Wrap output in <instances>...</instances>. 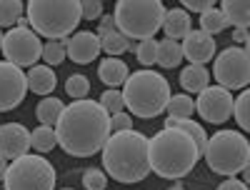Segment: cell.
I'll return each instance as SVG.
<instances>
[{
  "label": "cell",
  "instance_id": "cell-25",
  "mask_svg": "<svg viewBox=\"0 0 250 190\" xmlns=\"http://www.w3.org/2000/svg\"><path fill=\"white\" fill-rule=\"evenodd\" d=\"M165 113H168V118H178V120H183V118H190V115L195 113V103H193L190 98H188L185 93L170 95Z\"/></svg>",
  "mask_w": 250,
  "mask_h": 190
},
{
  "label": "cell",
  "instance_id": "cell-3",
  "mask_svg": "<svg viewBox=\"0 0 250 190\" xmlns=\"http://www.w3.org/2000/svg\"><path fill=\"white\" fill-rule=\"evenodd\" d=\"M103 168L105 175L118 183H140L150 173L148 138L135 130L113 133L103 148Z\"/></svg>",
  "mask_w": 250,
  "mask_h": 190
},
{
  "label": "cell",
  "instance_id": "cell-41",
  "mask_svg": "<svg viewBox=\"0 0 250 190\" xmlns=\"http://www.w3.org/2000/svg\"><path fill=\"white\" fill-rule=\"evenodd\" d=\"M243 175H245V180H243V183H245V185L250 188V163L245 165V170H243Z\"/></svg>",
  "mask_w": 250,
  "mask_h": 190
},
{
  "label": "cell",
  "instance_id": "cell-43",
  "mask_svg": "<svg viewBox=\"0 0 250 190\" xmlns=\"http://www.w3.org/2000/svg\"><path fill=\"white\" fill-rule=\"evenodd\" d=\"M3 40H5V35H3V30H0V50H3Z\"/></svg>",
  "mask_w": 250,
  "mask_h": 190
},
{
  "label": "cell",
  "instance_id": "cell-14",
  "mask_svg": "<svg viewBox=\"0 0 250 190\" xmlns=\"http://www.w3.org/2000/svg\"><path fill=\"white\" fill-rule=\"evenodd\" d=\"M183 55L190 60V65H205L215 58V40L203 30H190L183 40Z\"/></svg>",
  "mask_w": 250,
  "mask_h": 190
},
{
  "label": "cell",
  "instance_id": "cell-15",
  "mask_svg": "<svg viewBox=\"0 0 250 190\" xmlns=\"http://www.w3.org/2000/svg\"><path fill=\"white\" fill-rule=\"evenodd\" d=\"M68 58L78 65H88L100 55V38L98 33H88V30H80L75 35H70V40L65 43Z\"/></svg>",
  "mask_w": 250,
  "mask_h": 190
},
{
  "label": "cell",
  "instance_id": "cell-17",
  "mask_svg": "<svg viewBox=\"0 0 250 190\" xmlns=\"http://www.w3.org/2000/svg\"><path fill=\"white\" fill-rule=\"evenodd\" d=\"M193 23H190V15L183 8H170L165 13V20H163V30H165V38L168 40H185V35L190 33Z\"/></svg>",
  "mask_w": 250,
  "mask_h": 190
},
{
  "label": "cell",
  "instance_id": "cell-22",
  "mask_svg": "<svg viewBox=\"0 0 250 190\" xmlns=\"http://www.w3.org/2000/svg\"><path fill=\"white\" fill-rule=\"evenodd\" d=\"M135 43L133 40H128L120 30H115V33H108V35H103L100 38V50H105L108 55H113V58H118V55H123V53H128V50H133L135 53Z\"/></svg>",
  "mask_w": 250,
  "mask_h": 190
},
{
  "label": "cell",
  "instance_id": "cell-20",
  "mask_svg": "<svg viewBox=\"0 0 250 190\" xmlns=\"http://www.w3.org/2000/svg\"><path fill=\"white\" fill-rule=\"evenodd\" d=\"M220 10L228 20V25L235 28H250V0H223Z\"/></svg>",
  "mask_w": 250,
  "mask_h": 190
},
{
  "label": "cell",
  "instance_id": "cell-19",
  "mask_svg": "<svg viewBox=\"0 0 250 190\" xmlns=\"http://www.w3.org/2000/svg\"><path fill=\"white\" fill-rule=\"evenodd\" d=\"M210 85V73L205 70V65H185V70H180V88L188 93H203Z\"/></svg>",
  "mask_w": 250,
  "mask_h": 190
},
{
  "label": "cell",
  "instance_id": "cell-46",
  "mask_svg": "<svg viewBox=\"0 0 250 190\" xmlns=\"http://www.w3.org/2000/svg\"><path fill=\"white\" fill-rule=\"evenodd\" d=\"M65 190H70V188H65Z\"/></svg>",
  "mask_w": 250,
  "mask_h": 190
},
{
  "label": "cell",
  "instance_id": "cell-24",
  "mask_svg": "<svg viewBox=\"0 0 250 190\" xmlns=\"http://www.w3.org/2000/svg\"><path fill=\"white\" fill-rule=\"evenodd\" d=\"M30 145H33V150H38V153H50V150H55V145H58L55 128L38 125V128L30 133Z\"/></svg>",
  "mask_w": 250,
  "mask_h": 190
},
{
  "label": "cell",
  "instance_id": "cell-29",
  "mask_svg": "<svg viewBox=\"0 0 250 190\" xmlns=\"http://www.w3.org/2000/svg\"><path fill=\"white\" fill-rule=\"evenodd\" d=\"M65 93H68L73 100H85L88 93H90V80H88L85 75H80V73L70 75V78L65 80Z\"/></svg>",
  "mask_w": 250,
  "mask_h": 190
},
{
  "label": "cell",
  "instance_id": "cell-2",
  "mask_svg": "<svg viewBox=\"0 0 250 190\" xmlns=\"http://www.w3.org/2000/svg\"><path fill=\"white\" fill-rule=\"evenodd\" d=\"M198 158L200 153H198L195 140L178 128H163L148 140L150 173L160 178L180 180L185 175H190Z\"/></svg>",
  "mask_w": 250,
  "mask_h": 190
},
{
  "label": "cell",
  "instance_id": "cell-9",
  "mask_svg": "<svg viewBox=\"0 0 250 190\" xmlns=\"http://www.w3.org/2000/svg\"><path fill=\"white\" fill-rule=\"evenodd\" d=\"M213 75L218 80V85H223L225 90H240L250 83V55L245 53V48L230 45L225 48L213 65Z\"/></svg>",
  "mask_w": 250,
  "mask_h": 190
},
{
  "label": "cell",
  "instance_id": "cell-11",
  "mask_svg": "<svg viewBox=\"0 0 250 190\" xmlns=\"http://www.w3.org/2000/svg\"><path fill=\"white\" fill-rule=\"evenodd\" d=\"M233 108H235V98L223 85H208L195 100V110L200 113V118L205 123H210V125L228 123L233 118Z\"/></svg>",
  "mask_w": 250,
  "mask_h": 190
},
{
  "label": "cell",
  "instance_id": "cell-23",
  "mask_svg": "<svg viewBox=\"0 0 250 190\" xmlns=\"http://www.w3.org/2000/svg\"><path fill=\"white\" fill-rule=\"evenodd\" d=\"M183 60V45L175 40H160L158 43V65L160 68H178Z\"/></svg>",
  "mask_w": 250,
  "mask_h": 190
},
{
  "label": "cell",
  "instance_id": "cell-45",
  "mask_svg": "<svg viewBox=\"0 0 250 190\" xmlns=\"http://www.w3.org/2000/svg\"><path fill=\"white\" fill-rule=\"evenodd\" d=\"M248 145H250V140H248Z\"/></svg>",
  "mask_w": 250,
  "mask_h": 190
},
{
  "label": "cell",
  "instance_id": "cell-30",
  "mask_svg": "<svg viewBox=\"0 0 250 190\" xmlns=\"http://www.w3.org/2000/svg\"><path fill=\"white\" fill-rule=\"evenodd\" d=\"M135 58L143 68L153 65V63H158V40L150 38V40H140L138 48H135Z\"/></svg>",
  "mask_w": 250,
  "mask_h": 190
},
{
  "label": "cell",
  "instance_id": "cell-18",
  "mask_svg": "<svg viewBox=\"0 0 250 190\" xmlns=\"http://www.w3.org/2000/svg\"><path fill=\"white\" fill-rule=\"evenodd\" d=\"M98 78L103 80V85L118 88V85H125V80L130 78V68L120 58H108L98 65Z\"/></svg>",
  "mask_w": 250,
  "mask_h": 190
},
{
  "label": "cell",
  "instance_id": "cell-34",
  "mask_svg": "<svg viewBox=\"0 0 250 190\" xmlns=\"http://www.w3.org/2000/svg\"><path fill=\"white\" fill-rule=\"evenodd\" d=\"M110 130L113 133H125V130H133V118L128 113H115L110 115Z\"/></svg>",
  "mask_w": 250,
  "mask_h": 190
},
{
  "label": "cell",
  "instance_id": "cell-6",
  "mask_svg": "<svg viewBox=\"0 0 250 190\" xmlns=\"http://www.w3.org/2000/svg\"><path fill=\"white\" fill-rule=\"evenodd\" d=\"M165 5L160 0H118L115 3V25L128 40H150L163 30Z\"/></svg>",
  "mask_w": 250,
  "mask_h": 190
},
{
  "label": "cell",
  "instance_id": "cell-42",
  "mask_svg": "<svg viewBox=\"0 0 250 190\" xmlns=\"http://www.w3.org/2000/svg\"><path fill=\"white\" fill-rule=\"evenodd\" d=\"M245 53L250 55V35H248V40H245Z\"/></svg>",
  "mask_w": 250,
  "mask_h": 190
},
{
  "label": "cell",
  "instance_id": "cell-35",
  "mask_svg": "<svg viewBox=\"0 0 250 190\" xmlns=\"http://www.w3.org/2000/svg\"><path fill=\"white\" fill-rule=\"evenodd\" d=\"M103 15V3L100 0H85L83 3V18L85 20H98Z\"/></svg>",
  "mask_w": 250,
  "mask_h": 190
},
{
  "label": "cell",
  "instance_id": "cell-33",
  "mask_svg": "<svg viewBox=\"0 0 250 190\" xmlns=\"http://www.w3.org/2000/svg\"><path fill=\"white\" fill-rule=\"evenodd\" d=\"M83 185H85V190H105L108 175L103 170H98V168H88V170L83 173Z\"/></svg>",
  "mask_w": 250,
  "mask_h": 190
},
{
  "label": "cell",
  "instance_id": "cell-27",
  "mask_svg": "<svg viewBox=\"0 0 250 190\" xmlns=\"http://www.w3.org/2000/svg\"><path fill=\"white\" fill-rule=\"evenodd\" d=\"M23 18V3L20 0H0V28H10Z\"/></svg>",
  "mask_w": 250,
  "mask_h": 190
},
{
  "label": "cell",
  "instance_id": "cell-28",
  "mask_svg": "<svg viewBox=\"0 0 250 190\" xmlns=\"http://www.w3.org/2000/svg\"><path fill=\"white\" fill-rule=\"evenodd\" d=\"M233 118L238 120L240 130L250 133V88L243 90L238 98H235V108H233Z\"/></svg>",
  "mask_w": 250,
  "mask_h": 190
},
{
  "label": "cell",
  "instance_id": "cell-12",
  "mask_svg": "<svg viewBox=\"0 0 250 190\" xmlns=\"http://www.w3.org/2000/svg\"><path fill=\"white\" fill-rule=\"evenodd\" d=\"M28 93V78L25 70H20L13 63H0V113L15 110L25 100Z\"/></svg>",
  "mask_w": 250,
  "mask_h": 190
},
{
  "label": "cell",
  "instance_id": "cell-7",
  "mask_svg": "<svg viewBox=\"0 0 250 190\" xmlns=\"http://www.w3.org/2000/svg\"><path fill=\"white\" fill-rule=\"evenodd\" d=\"M203 158L213 173L235 178L250 163V145L245 135L238 130H218L213 138H208V148Z\"/></svg>",
  "mask_w": 250,
  "mask_h": 190
},
{
  "label": "cell",
  "instance_id": "cell-8",
  "mask_svg": "<svg viewBox=\"0 0 250 190\" xmlns=\"http://www.w3.org/2000/svg\"><path fill=\"white\" fill-rule=\"evenodd\" d=\"M5 190H55V168L45 155H23L8 165Z\"/></svg>",
  "mask_w": 250,
  "mask_h": 190
},
{
  "label": "cell",
  "instance_id": "cell-13",
  "mask_svg": "<svg viewBox=\"0 0 250 190\" xmlns=\"http://www.w3.org/2000/svg\"><path fill=\"white\" fill-rule=\"evenodd\" d=\"M30 130L23 123H5L0 125V155L5 160H18L30 150Z\"/></svg>",
  "mask_w": 250,
  "mask_h": 190
},
{
  "label": "cell",
  "instance_id": "cell-1",
  "mask_svg": "<svg viewBox=\"0 0 250 190\" xmlns=\"http://www.w3.org/2000/svg\"><path fill=\"white\" fill-rule=\"evenodd\" d=\"M58 145L73 158H90L110 140V113L98 100H75L65 105L55 123Z\"/></svg>",
  "mask_w": 250,
  "mask_h": 190
},
{
  "label": "cell",
  "instance_id": "cell-36",
  "mask_svg": "<svg viewBox=\"0 0 250 190\" xmlns=\"http://www.w3.org/2000/svg\"><path fill=\"white\" fill-rule=\"evenodd\" d=\"M210 8H215L213 0H183V10H198L203 15L205 10H210Z\"/></svg>",
  "mask_w": 250,
  "mask_h": 190
},
{
  "label": "cell",
  "instance_id": "cell-10",
  "mask_svg": "<svg viewBox=\"0 0 250 190\" xmlns=\"http://www.w3.org/2000/svg\"><path fill=\"white\" fill-rule=\"evenodd\" d=\"M5 63H13L20 70L38 65V60L43 58V43L30 28H13L5 33L3 40V50Z\"/></svg>",
  "mask_w": 250,
  "mask_h": 190
},
{
  "label": "cell",
  "instance_id": "cell-40",
  "mask_svg": "<svg viewBox=\"0 0 250 190\" xmlns=\"http://www.w3.org/2000/svg\"><path fill=\"white\" fill-rule=\"evenodd\" d=\"M5 173H8V165H5V158L0 155V183L5 180Z\"/></svg>",
  "mask_w": 250,
  "mask_h": 190
},
{
  "label": "cell",
  "instance_id": "cell-5",
  "mask_svg": "<svg viewBox=\"0 0 250 190\" xmlns=\"http://www.w3.org/2000/svg\"><path fill=\"white\" fill-rule=\"evenodd\" d=\"M123 100H125V108L133 115H138L143 120H150L168 108L170 83L158 70H135L125 80Z\"/></svg>",
  "mask_w": 250,
  "mask_h": 190
},
{
  "label": "cell",
  "instance_id": "cell-37",
  "mask_svg": "<svg viewBox=\"0 0 250 190\" xmlns=\"http://www.w3.org/2000/svg\"><path fill=\"white\" fill-rule=\"evenodd\" d=\"M118 25H115V15H103L100 18V25H98V38L108 35V33H115Z\"/></svg>",
  "mask_w": 250,
  "mask_h": 190
},
{
  "label": "cell",
  "instance_id": "cell-39",
  "mask_svg": "<svg viewBox=\"0 0 250 190\" xmlns=\"http://www.w3.org/2000/svg\"><path fill=\"white\" fill-rule=\"evenodd\" d=\"M248 30H243V28H235L233 30V40H235V43H245V40H248Z\"/></svg>",
  "mask_w": 250,
  "mask_h": 190
},
{
  "label": "cell",
  "instance_id": "cell-44",
  "mask_svg": "<svg viewBox=\"0 0 250 190\" xmlns=\"http://www.w3.org/2000/svg\"><path fill=\"white\" fill-rule=\"evenodd\" d=\"M170 190H185V188H183V185H173Z\"/></svg>",
  "mask_w": 250,
  "mask_h": 190
},
{
  "label": "cell",
  "instance_id": "cell-26",
  "mask_svg": "<svg viewBox=\"0 0 250 190\" xmlns=\"http://www.w3.org/2000/svg\"><path fill=\"white\" fill-rule=\"evenodd\" d=\"M228 28V20L223 15V10L218 8H210V10H205L200 15V30L208 33V35H215V33H223Z\"/></svg>",
  "mask_w": 250,
  "mask_h": 190
},
{
  "label": "cell",
  "instance_id": "cell-21",
  "mask_svg": "<svg viewBox=\"0 0 250 190\" xmlns=\"http://www.w3.org/2000/svg\"><path fill=\"white\" fill-rule=\"evenodd\" d=\"M62 110H65V105H62L60 98H43V100L38 103V108H35V118L40 120V125L53 128V125L60 120Z\"/></svg>",
  "mask_w": 250,
  "mask_h": 190
},
{
  "label": "cell",
  "instance_id": "cell-4",
  "mask_svg": "<svg viewBox=\"0 0 250 190\" xmlns=\"http://www.w3.org/2000/svg\"><path fill=\"white\" fill-rule=\"evenodd\" d=\"M83 20L80 0H30L28 3V23L30 30L48 40H62L78 30Z\"/></svg>",
  "mask_w": 250,
  "mask_h": 190
},
{
  "label": "cell",
  "instance_id": "cell-31",
  "mask_svg": "<svg viewBox=\"0 0 250 190\" xmlns=\"http://www.w3.org/2000/svg\"><path fill=\"white\" fill-rule=\"evenodd\" d=\"M65 55H68V50H65V43H62V40H48L45 48H43L45 65H50V68L60 65V63L65 60Z\"/></svg>",
  "mask_w": 250,
  "mask_h": 190
},
{
  "label": "cell",
  "instance_id": "cell-16",
  "mask_svg": "<svg viewBox=\"0 0 250 190\" xmlns=\"http://www.w3.org/2000/svg\"><path fill=\"white\" fill-rule=\"evenodd\" d=\"M25 78H28V90L43 95V98H48V95L55 90V85H58L55 70H53L50 65H33V68L25 73Z\"/></svg>",
  "mask_w": 250,
  "mask_h": 190
},
{
  "label": "cell",
  "instance_id": "cell-38",
  "mask_svg": "<svg viewBox=\"0 0 250 190\" xmlns=\"http://www.w3.org/2000/svg\"><path fill=\"white\" fill-rule=\"evenodd\" d=\"M215 190H248V185L243 183V180H238V178H228L223 185H218Z\"/></svg>",
  "mask_w": 250,
  "mask_h": 190
},
{
  "label": "cell",
  "instance_id": "cell-32",
  "mask_svg": "<svg viewBox=\"0 0 250 190\" xmlns=\"http://www.w3.org/2000/svg\"><path fill=\"white\" fill-rule=\"evenodd\" d=\"M100 105L105 108L110 115H115V113H123L125 110V100H123V90H103V95H100Z\"/></svg>",
  "mask_w": 250,
  "mask_h": 190
}]
</instances>
